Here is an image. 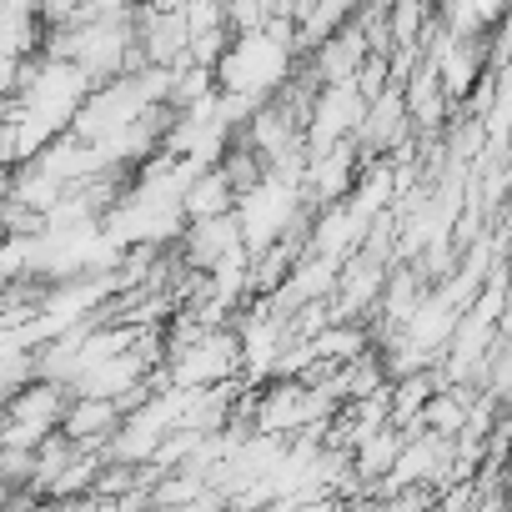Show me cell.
I'll return each mask as SVG.
<instances>
[{"label": "cell", "instance_id": "obj_17", "mask_svg": "<svg viewBox=\"0 0 512 512\" xmlns=\"http://www.w3.org/2000/svg\"><path fill=\"white\" fill-rule=\"evenodd\" d=\"M11 492H16V487H6V482H0V507H6V497H11Z\"/></svg>", "mask_w": 512, "mask_h": 512}, {"label": "cell", "instance_id": "obj_16", "mask_svg": "<svg viewBox=\"0 0 512 512\" xmlns=\"http://www.w3.org/2000/svg\"><path fill=\"white\" fill-rule=\"evenodd\" d=\"M6 116H11V101H6V96H0V126H6Z\"/></svg>", "mask_w": 512, "mask_h": 512}, {"label": "cell", "instance_id": "obj_1", "mask_svg": "<svg viewBox=\"0 0 512 512\" xmlns=\"http://www.w3.org/2000/svg\"><path fill=\"white\" fill-rule=\"evenodd\" d=\"M292 71H297V26L287 16H272L262 31L231 36L221 61L211 66L216 91L246 96L251 106H262L267 96H277Z\"/></svg>", "mask_w": 512, "mask_h": 512}, {"label": "cell", "instance_id": "obj_15", "mask_svg": "<svg viewBox=\"0 0 512 512\" xmlns=\"http://www.w3.org/2000/svg\"><path fill=\"white\" fill-rule=\"evenodd\" d=\"M16 91H21V61H16V56H6V51H0V96L11 101Z\"/></svg>", "mask_w": 512, "mask_h": 512}, {"label": "cell", "instance_id": "obj_7", "mask_svg": "<svg viewBox=\"0 0 512 512\" xmlns=\"http://www.w3.org/2000/svg\"><path fill=\"white\" fill-rule=\"evenodd\" d=\"M402 432L397 427H377L362 447H357V457H352V477L362 482V487H377L382 477H387V467L397 462V452H402Z\"/></svg>", "mask_w": 512, "mask_h": 512}, {"label": "cell", "instance_id": "obj_3", "mask_svg": "<svg viewBox=\"0 0 512 512\" xmlns=\"http://www.w3.org/2000/svg\"><path fill=\"white\" fill-rule=\"evenodd\" d=\"M116 422H121L116 402H106V397H71L61 422H56V432L66 442H76L81 452H106V437L116 432Z\"/></svg>", "mask_w": 512, "mask_h": 512}, {"label": "cell", "instance_id": "obj_9", "mask_svg": "<svg viewBox=\"0 0 512 512\" xmlns=\"http://www.w3.org/2000/svg\"><path fill=\"white\" fill-rule=\"evenodd\" d=\"M467 422V392H452V387H437L422 407V432L432 437H457Z\"/></svg>", "mask_w": 512, "mask_h": 512}, {"label": "cell", "instance_id": "obj_6", "mask_svg": "<svg viewBox=\"0 0 512 512\" xmlns=\"http://www.w3.org/2000/svg\"><path fill=\"white\" fill-rule=\"evenodd\" d=\"M61 412H66V387H56V382H26L21 392L6 397V417L11 422H31L41 432H51L61 422Z\"/></svg>", "mask_w": 512, "mask_h": 512}, {"label": "cell", "instance_id": "obj_2", "mask_svg": "<svg viewBox=\"0 0 512 512\" xmlns=\"http://www.w3.org/2000/svg\"><path fill=\"white\" fill-rule=\"evenodd\" d=\"M241 367V347H236V332L231 327H211L201 332L196 342H186L181 352H171V387H216V382H231Z\"/></svg>", "mask_w": 512, "mask_h": 512}, {"label": "cell", "instance_id": "obj_5", "mask_svg": "<svg viewBox=\"0 0 512 512\" xmlns=\"http://www.w3.org/2000/svg\"><path fill=\"white\" fill-rule=\"evenodd\" d=\"M181 216L186 221H211V216H226V211H236V186L226 181V171L221 166H206V171H196L191 176V186L181 191Z\"/></svg>", "mask_w": 512, "mask_h": 512}, {"label": "cell", "instance_id": "obj_18", "mask_svg": "<svg viewBox=\"0 0 512 512\" xmlns=\"http://www.w3.org/2000/svg\"><path fill=\"white\" fill-rule=\"evenodd\" d=\"M0 292H6V277H0Z\"/></svg>", "mask_w": 512, "mask_h": 512}, {"label": "cell", "instance_id": "obj_11", "mask_svg": "<svg viewBox=\"0 0 512 512\" xmlns=\"http://www.w3.org/2000/svg\"><path fill=\"white\" fill-rule=\"evenodd\" d=\"M101 462H106V452H81V447H76V457L61 467V477H56L46 492H51V497H86L91 482H96V472H101Z\"/></svg>", "mask_w": 512, "mask_h": 512}, {"label": "cell", "instance_id": "obj_13", "mask_svg": "<svg viewBox=\"0 0 512 512\" xmlns=\"http://www.w3.org/2000/svg\"><path fill=\"white\" fill-rule=\"evenodd\" d=\"M417 302H422V297H417V277H412V272H397V282L387 287V327L397 332V327L417 312Z\"/></svg>", "mask_w": 512, "mask_h": 512}, {"label": "cell", "instance_id": "obj_12", "mask_svg": "<svg viewBox=\"0 0 512 512\" xmlns=\"http://www.w3.org/2000/svg\"><path fill=\"white\" fill-rule=\"evenodd\" d=\"M41 41H46V26H41V16L0 21V51H6V56H16V61H31V56H41Z\"/></svg>", "mask_w": 512, "mask_h": 512}, {"label": "cell", "instance_id": "obj_10", "mask_svg": "<svg viewBox=\"0 0 512 512\" xmlns=\"http://www.w3.org/2000/svg\"><path fill=\"white\" fill-rule=\"evenodd\" d=\"M382 21H387V41L392 46H417L422 26L432 21V0H392Z\"/></svg>", "mask_w": 512, "mask_h": 512}, {"label": "cell", "instance_id": "obj_14", "mask_svg": "<svg viewBox=\"0 0 512 512\" xmlns=\"http://www.w3.org/2000/svg\"><path fill=\"white\" fill-rule=\"evenodd\" d=\"M26 382H36V357L31 352H16V357H0V392H21Z\"/></svg>", "mask_w": 512, "mask_h": 512}, {"label": "cell", "instance_id": "obj_8", "mask_svg": "<svg viewBox=\"0 0 512 512\" xmlns=\"http://www.w3.org/2000/svg\"><path fill=\"white\" fill-rule=\"evenodd\" d=\"M307 347H312L317 362L342 367V362H352V357L367 352V332H362V327H347V322H327L317 337H307Z\"/></svg>", "mask_w": 512, "mask_h": 512}, {"label": "cell", "instance_id": "obj_4", "mask_svg": "<svg viewBox=\"0 0 512 512\" xmlns=\"http://www.w3.org/2000/svg\"><path fill=\"white\" fill-rule=\"evenodd\" d=\"M231 251H241L236 211L211 216V221H191V231H186V262H191L196 272H211L221 256H231Z\"/></svg>", "mask_w": 512, "mask_h": 512}]
</instances>
